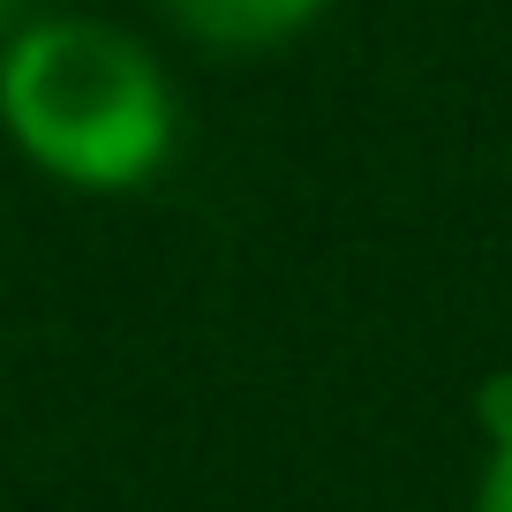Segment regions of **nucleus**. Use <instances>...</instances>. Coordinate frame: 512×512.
Here are the masks:
<instances>
[{
	"label": "nucleus",
	"mask_w": 512,
	"mask_h": 512,
	"mask_svg": "<svg viewBox=\"0 0 512 512\" xmlns=\"http://www.w3.org/2000/svg\"><path fill=\"white\" fill-rule=\"evenodd\" d=\"M0 128L61 189L128 196L166 174L181 113L151 46L98 16H38L0 53Z\"/></svg>",
	"instance_id": "nucleus-1"
},
{
	"label": "nucleus",
	"mask_w": 512,
	"mask_h": 512,
	"mask_svg": "<svg viewBox=\"0 0 512 512\" xmlns=\"http://www.w3.org/2000/svg\"><path fill=\"white\" fill-rule=\"evenodd\" d=\"M332 0H166V16L211 53H272L302 38Z\"/></svg>",
	"instance_id": "nucleus-2"
},
{
	"label": "nucleus",
	"mask_w": 512,
	"mask_h": 512,
	"mask_svg": "<svg viewBox=\"0 0 512 512\" xmlns=\"http://www.w3.org/2000/svg\"><path fill=\"white\" fill-rule=\"evenodd\" d=\"M475 415H482V437L490 445H512V369H490L475 384Z\"/></svg>",
	"instance_id": "nucleus-3"
},
{
	"label": "nucleus",
	"mask_w": 512,
	"mask_h": 512,
	"mask_svg": "<svg viewBox=\"0 0 512 512\" xmlns=\"http://www.w3.org/2000/svg\"><path fill=\"white\" fill-rule=\"evenodd\" d=\"M475 512H512V445H490L475 482Z\"/></svg>",
	"instance_id": "nucleus-4"
},
{
	"label": "nucleus",
	"mask_w": 512,
	"mask_h": 512,
	"mask_svg": "<svg viewBox=\"0 0 512 512\" xmlns=\"http://www.w3.org/2000/svg\"><path fill=\"white\" fill-rule=\"evenodd\" d=\"M23 31V0H0V53H8V38Z\"/></svg>",
	"instance_id": "nucleus-5"
}]
</instances>
